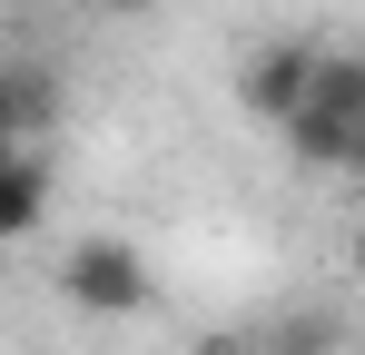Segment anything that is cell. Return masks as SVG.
<instances>
[{
    "label": "cell",
    "mask_w": 365,
    "mask_h": 355,
    "mask_svg": "<svg viewBox=\"0 0 365 355\" xmlns=\"http://www.w3.org/2000/svg\"><path fill=\"white\" fill-rule=\"evenodd\" d=\"M60 296H69V316H148L158 306V277H148V257L128 247V237H69V257H60Z\"/></svg>",
    "instance_id": "6da1fadb"
},
{
    "label": "cell",
    "mask_w": 365,
    "mask_h": 355,
    "mask_svg": "<svg viewBox=\"0 0 365 355\" xmlns=\"http://www.w3.org/2000/svg\"><path fill=\"white\" fill-rule=\"evenodd\" d=\"M316 59H326V40H316V30H277V40H257V50L237 59L227 99H237L257 128H287V118L306 109V79H316Z\"/></svg>",
    "instance_id": "7a4b0ae2"
},
{
    "label": "cell",
    "mask_w": 365,
    "mask_h": 355,
    "mask_svg": "<svg viewBox=\"0 0 365 355\" xmlns=\"http://www.w3.org/2000/svg\"><path fill=\"white\" fill-rule=\"evenodd\" d=\"M287 158L297 168H346V178H365V118H336V109H297L287 128Z\"/></svg>",
    "instance_id": "3957f363"
},
{
    "label": "cell",
    "mask_w": 365,
    "mask_h": 355,
    "mask_svg": "<svg viewBox=\"0 0 365 355\" xmlns=\"http://www.w3.org/2000/svg\"><path fill=\"white\" fill-rule=\"evenodd\" d=\"M60 118V69L50 59H0V128L10 138H40Z\"/></svg>",
    "instance_id": "277c9868"
},
{
    "label": "cell",
    "mask_w": 365,
    "mask_h": 355,
    "mask_svg": "<svg viewBox=\"0 0 365 355\" xmlns=\"http://www.w3.org/2000/svg\"><path fill=\"white\" fill-rule=\"evenodd\" d=\"M40 217H50V158H40V148H20V158L0 168V247L40 237Z\"/></svg>",
    "instance_id": "5b68a950"
},
{
    "label": "cell",
    "mask_w": 365,
    "mask_h": 355,
    "mask_svg": "<svg viewBox=\"0 0 365 355\" xmlns=\"http://www.w3.org/2000/svg\"><path fill=\"white\" fill-rule=\"evenodd\" d=\"M306 109H336V118H365V50H336L316 59V79H306Z\"/></svg>",
    "instance_id": "8992f818"
},
{
    "label": "cell",
    "mask_w": 365,
    "mask_h": 355,
    "mask_svg": "<svg viewBox=\"0 0 365 355\" xmlns=\"http://www.w3.org/2000/svg\"><path fill=\"white\" fill-rule=\"evenodd\" d=\"M326 346H336V326L306 316V326H277V346H267V355H326Z\"/></svg>",
    "instance_id": "52a82bcc"
},
{
    "label": "cell",
    "mask_w": 365,
    "mask_h": 355,
    "mask_svg": "<svg viewBox=\"0 0 365 355\" xmlns=\"http://www.w3.org/2000/svg\"><path fill=\"white\" fill-rule=\"evenodd\" d=\"M197 355H267V346H257V336H207Z\"/></svg>",
    "instance_id": "ba28073f"
},
{
    "label": "cell",
    "mask_w": 365,
    "mask_h": 355,
    "mask_svg": "<svg viewBox=\"0 0 365 355\" xmlns=\"http://www.w3.org/2000/svg\"><path fill=\"white\" fill-rule=\"evenodd\" d=\"M99 10H109V20H148L158 0H99Z\"/></svg>",
    "instance_id": "9c48e42d"
},
{
    "label": "cell",
    "mask_w": 365,
    "mask_h": 355,
    "mask_svg": "<svg viewBox=\"0 0 365 355\" xmlns=\"http://www.w3.org/2000/svg\"><path fill=\"white\" fill-rule=\"evenodd\" d=\"M20 148H30V138H10V128H0V168H10V158H20Z\"/></svg>",
    "instance_id": "30bf717a"
},
{
    "label": "cell",
    "mask_w": 365,
    "mask_h": 355,
    "mask_svg": "<svg viewBox=\"0 0 365 355\" xmlns=\"http://www.w3.org/2000/svg\"><path fill=\"white\" fill-rule=\"evenodd\" d=\"M346 257H356V267H365V217H356V237H346Z\"/></svg>",
    "instance_id": "8fae6325"
}]
</instances>
